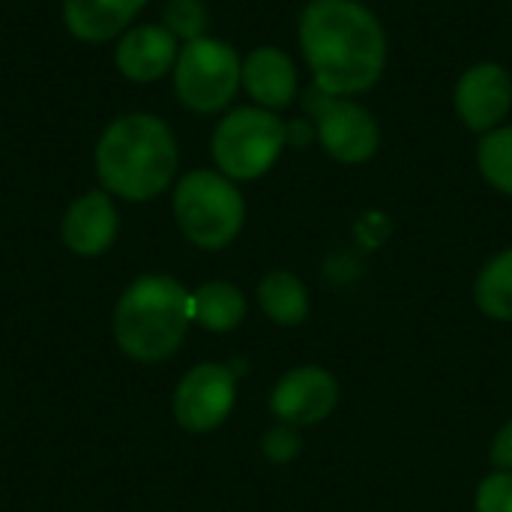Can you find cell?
<instances>
[{"label":"cell","mask_w":512,"mask_h":512,"mask_svg":"<svg viewBox=\"0 0 512 512\" xmlns=\"http://www.w3.org/2000/svg\"><path fill=\"white\" fill-rule=\"evenodd\" d=\"M243 60L237 51L213 36L183 42L174 63V93L195 114L222 111L240 87Z\"/></svg>","instance_id":"6"},{"label":"cell","mask_w":512,"mask_h":512,"mask_svg":"<svg viewBox=\"0 0 512 512\" xmlns=\"http://www.w3.org/2000/svg\"><path fill=\"white\" fill-rule=\"evenodd\" d=\"M237 381L228 366L201 363L183 375L174 393V417L186 432H213L234 408Z\"/></svg>","instance_id":"8"},{"label":"cell","mask_w":512,"mask_h":512,"mask_svg":"<svg viewBox=\"0 0 512 512\" xmlns=\"http://www.w3.org/2000/svg\"><path fill=\"white\" fill-rule=\"evenodd\" d=\"M177 54H180L177 39L162 24H141L123 33V39L117 42L114 60H117V69L129 81L150 84V81H159L165 72H174Z\"/></svg>","instance_id":"12"},{"label":"cell","mask_w":512,"mask_h":512,"mask_svg":"<svg viewBox=\"0 0 512 512\" xmlns=\"http://www.w3.org/2000/svg\"><path fill=\"white\" fill-rule=\"evenodd\" d=\"M240 84L246 93L267 111H282L297 99V66L294 60L273 45L255 48L243 60V78Z\"/></svg>","instance_id":"13"},{"label":"cell","mask_w":512,"mask_h":512,"mask_svg":"<svg viewBox=\"0 0 512 512\" xmlns=\"http://www.w3.org/2000/svg\"><path fill=\"white\" fill-rule=\"evenodd\" d=\"M192 324V294L171 276L135 279L114 309V339L138 363L168 360Z\"/></svg>","instance_id":"3"},{"label":"cell","mask_w":512,"mask_h":512,"mask_svg":"<svg viewBox=\"0 0 512 512\" xmlns=\"http://www.w3.org/2000/svg\"><path fill=\"white\" fill-rule=\"evenodd\" d=\"M285 144V123L273 111L237 108L219 120L210 153L228 180H255L273 168Z\"/></svg>","instance_id":"5"},{"label":"cell","mask_w":512,"mask_h":512,"mask_svg":"<svg viewBox=\"0 0 512 512\" xmlns=\"http://www.w3.org/2000/svg\"><path fill=\"white\" fill-rule=\"evenodd\" d=\"M474 297L489 318L512 321V249H504L486 261L477 276Z\"/></svg>","instance_id":"17"},{"label":"cell","mask_w":512,"mask_h":512,"mask_svg":"<svg viewBox=\"0 0 512 512\" xmlns=\"http://www.w3.org/2000/svg\"><path fill=\"white\" fill-rule=\"evenodd\" d=\"M477 165L498 192L512 195V126H501L483 135L477 147Z\"/></svg>","instance_id":"18"},{"label":"cell","mask_w":512,"mask_h":512,"mask_svg":"<svg viewBox=\"0 0 512 512\" xmlns=\"http://www.w3.org/2000/svg\"><path fill=\"white\" fill-rule=\"evenodd\" d=\"M258 303L264 315L282 327H300L309 315L306 285L288 270H270L258 285Z\"/></svg>","instance_id":"16"},{"label":"cell","mask_w":512,"mask_h":512,"mask_svg":"<svg viewBox=\"0 0 512 512\" xmlns=\"http://www.w3.org/2000/svg\"><path fill=\"white\" fill-rule=\"evenodd\" d=\"M300 435L294 432V426H276V429H270L267 435H264V441H261V450H264V456L270 459V462H276V465H288L291 459H297V453H300Z\"/></svg>","instance_id":"21"},{"label":"cell","mask_w":512,"mask_h":512,"mask_svg":"<svg viewBox=\"0 0 512 512\" xmlns=\"http://www.w3.org/2000/svg\"><path fill=\"white\" fill-rule=\"evenodd\" d=\"M285 132H288V144H309L315 135V123L309 120H294V123H285Z\"/></svg>","instance_id":"23"},{"label":"cell","mask_w":512,"mask_h":512,"mask_svg":"<svg viewBox=\"0 0 512 512\" xmlns=\"http://www.w3.org/2000/svg\"><path fill=\"white\" fill-rule=\"evenodd\" d=\"M339 402L336 378L321 366H297L279 378L270 393V411L285 426H315L333 414Z\"/></svg>","instance_id":"9"},{"label":"cell","mask_w":512,"mask_h":512,"mask_svg":"<svg viewBox=\"0 0 512 512\" xmlns=\"http://www.w3.org/2000/svg\"><path fill=\"white\" fill-rule=\"evenodd\" d=\"M303 105L315 120L318 141L336 162L360 165L378 153L381 129H378L375 117L369 114V108H363L345 96H327L318 87L306 90Z\"/></svg>","instance_id":"7"},{"label":"cell","mask_w":512,"mask_h":512,"mask_svg":"<svg viewBox=\"0 0 512 512\" xmlns=\"http://www.w3.org/2000/svg\"><path fill=\"white\" fill-rule=\"evenodd\" d=\"M162 27L177 42L201 39L207 30V6L201 0H168L162 9Z\"/></svg>","instance_id":"19"},{"label":"cell","mask_w":512,"mask_h":512,"mask_svg":"<svg viewBox=\"0 0 512 512\" xmlns=\"http://www.w3.org/2000/svg\"><path fill=\"white\" fill-rule=\"evenodd\" d=\"M174 219L183 237L201 249H225L243 228L246 204L222 171H189L174 189Z\"/></svg>","instance_id":"4"},{"label":"cell","mask_w":512,"mask_h":512,"mask_svg":"<svg viewBox=\"0 0 512 512\" xmlns=\"http://www.w3.org/2000/svg\"><path fill=\"white\" fill-rule=\"evenodd\" d=\"M492 465L498 471H510L512 474V420L492 441Z\"/></svg>","instance_id":"22"},{"label":"cell","mask_w":512,"mask_h":512,"mask_svg":"<svg viewBox=\"0 0 512 512\" xmlns=\"http://www.w3.org/2000/svg\"><path fill=\"white\" fill-rule=\"evenodd\" d=\"M477 512H512V474L495 471L477 489Z\"/></svg>","instance_id":"20"},{"label":"cell","mask_w":512,"mask_h":512,"mask_svg":"<svg viewBox=\"0 0 512 512\" xmlns=\"http://www.w3.org/2000/svg\"><path fill=\"white\" fill-rule=\"evenodd\" d=\"M147 0H63V24L81 42H108L123 33Z\"/></svg>","instance_id":"14"},{"label":"cell","mask_w":512,"mask_h":512,"mask_svg":"<svg viewBox=\"0 0 512 512\" xmlns=\"http://www.w3.org/2000/svg\"><path fill=\"white\" fill-rule=\"evenodd\" d=\"M246 318V297L231 282H207L192 291V321L210 333H228Z\"/></svg>","instance_id":"15"},{"label":"cell","mask_w":512,"mask_h":512,"mask_svg":"<svg viewBox=\"0 0 512 512\" xmlns=\"http://www.w3.org/2000/svg\"><path fill=\"white\" fill-rule=\"evenodd\" d=\"M512 78L501 63H477L456 84V114L471 132H492L510 114Z\"/></svg>","instance_id":"10"},{"label":"cell","mask_w":512,"mask_h":512,"mask_svg":"<svg viewBox=\"0 0 512 512\" xmlns=\"http://www.w3.org/2000/svg\"><path fill=\"white\" fill-rule=\"evenodd\" d=\"M300 48L327 96L369 90L387 63V33L357 0H312L300 15Z\"/></svg>","instance_id":"1"},{"label":"cell","mask_w":512,"mask_h":512,"mask_svg":"<svg viewBox=\"0 0 512 512\" xmlns=\"http://www.w3.org/2000/svg\"><path fill=\"white\" fill-rule=\"evenodd\" d=\"M117 228H120V216H117L111 195L87 192L69 204L63 225H60V237L69 252H75L81 258H96L105 249H111Z\"/></svg>","instance_id":"11"},{"label":"cell","mask_w":512,"mask_h":512,"mask_svg":"<svg viewBox=\"0 0 512 512\" xmlns=\"http://www.w3.org/2000/svg\"><path fill=\"white\" fill-rule=\"evenodd\" d=\"M93 162L108 195L123 201H150L171 186L180 153L165 120L135 111L105 126L96 141Z\"/></svg>","instance_id":"2"}]
</instances>
